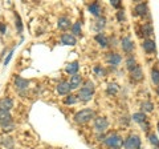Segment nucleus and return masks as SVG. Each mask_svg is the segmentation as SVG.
Returning a JSON list of instances; mask_svg holds the SVG:
<instances>
[{
    "label": "nucleus",
    "instance_id": "nucleus-35",
    "mask_svg": "<svg viewBox=\"0 0 159 149\" xmlns=\"http://www.w3.org/2000/svg\"><path fill=\"white\" fill-rule=\"evenodd\" d=\"M12 55H13V49H11V51H9V53L7 55V59H6V60H4V65H7V64H8L9 61H11Z\"/></svg>",
    "mask_w": 159,
    "mask_h": 149
},
{
    "label": "nucleus",
    "instance_id": "nucleus-20",
    "mask_svg": "<svg viewBox=\"0 0 159 149\" xmlns=\"http://www.w3.org/2000/svg\"><path fill=\"white\" fill-rule=\"evenodd\" d=\"M101 6H99L98 3H92L90 6H89V11H90V13H93L94 16H99L101 15Z\"/></svg>",
    "mask_w": 159,
    "mask_h": 149
},
{
    "label": "nucleus",
    "instance_id": "nucleus-32",
    "mask_svg": "<svg viewBox=\"0 0 159 149\" xmlns=\"http://www.w3.org/2000/svg\"><path fill=\"white\" fill-rule=\"evenodd\" d=\"M105 23H106L105 17H99V19H98V22H97V27H96L97 31H99V29H102L103 27H105Z\"/></svg>",
    "mask_w": 159,
    "mask_h": 149
},
{
    "label": "nucleus",
    "instance_id": "nucleus-17",
    "mask_svg": "<svg viewBox=\"0 0 159 149\" xmlns=\"http://www.w3.org/2000/svg\"><path fill=\"white\" fill-rule=\"evenodd\" d=\"M81 83H82V77L80 76V74H73L72 79H70V81H69V84H70V88H72V89H77V88H80Z\"/></svg>",
    "mask_w": 159,
    "mask_h": 149
},
{
    "label": "nucleus",
    "instance_id": "nucleus-33",
    "mask_svg": "<svg viewBox=\"0 0 159 149\" xmlns=\"http://www.w3.org/2000/svg\"><path fill=\"white\" fill-rule=\"evenodd\" d=\"M148 138H150V142H151L155 148L159 147V140H158V137H157L155 135H150V137H148Z\"/></svg>",
    "mask_w": 159,
    "mask_h": 149
},
{
    "label": "nucleus",
    "instance_id": "nucleus-43",
    "mask_svg": "<svg viewBox=\"0 0 159 149\" xmlns=\"http://www.w3.org/2000/svg\"><path fill=\"white\" fill-rule=\"evenodd\" d=\"M9 149H15V148H9Z\"/></svg>",
    "mask_w": 159,
    "mask_h": 149
},
{
    "label": "nucleus",
    "instance_id": "nucleus-16",
    "mask_svg": "<svg viewBox=\"0 0 159 149\" xmlns=\"http://www.w3.org/2000/svg\"><path fill=\"white\" fill-rule=\"evenodd\" d=\"M8 123H12V116L8 111H0V125H6Z\"/></svg>",
    "mask_w": 159,
    "mask_h": 149
},
{
    "label": "nucleus",
    "instance_id": "nucleus-12",
    "mask_svg": "<svg viewBox=\"0 0 159 149\" xmlns=\"http://www.w3.org/2000/svg\"><path fill=\"white\" fill-rule=\"evenodd\" d=\"M57 27H58L60 29H62V31H65V29H68L69 27H72V24H70V19L66 17V16H61V17H58Z\"/></svg>",
    "mask_w": 159,
    "mask_h": 149
},
{
    "label": "nucleus",
    "instance_id": "nucleus-28",
    "mask_svg": "<svg viewBox=\"0 0 159 149\" xmlns=\"http://www.w3.org/2000/svg\"><path fill=\"white\" fill-rule=\"evenodd\" d=\"M15 17H16V28H17V31L21 33L23 32V23H21V19H20V15L15 12Z\"/></svg>",
    "mask_w": 159,
    "mask_h": 149
},
{
    "label": "nucleus",
    "instance_id": "nucleus-8",
    "mask_svg": "<svg viewBox=\"0 0 159 149\" xmlns=\"http://www.w3.org/2000/svg\"><path fill=\"white\" fill-rule=\"evenodd\" d=\"M70 91H72V88H70V84H69L68 81H61L57 85L58 95H69V92Z\"/></svg>",
    "mask_w": 159,
    "mask_h": 149
},
{
    "label": "nucleus",
    "instance_id": "nucleus-27",
    "mask_svg": "<svg viewBox=\"0 0 159 149\" xmlns=\"http://www.w3.org/2000/svg\"><path fill=\"white\" fill-rule=\"evenodd\" d=\"M80 33H81V24L78 22V23H74L72 26V35L74 36V35H80Z\"/></svg>",
    "mask_w": 159,
    "mask_h": 149
},
{
    "label": "nucleus",
    "instance_id": "nucleus-1",
    "mask_svg": "<svg viewBox=\"0 0 159 149\" xmlns=\"http://www.w3.org/2000/svg\"><path fill=\"white\" fill-rule=\"evenodd\" d=\"M93 117H94V112L92 109L86 108V109H82V111H80L74 115V121L77 124H85L88 121H90Z\"/></svg>",
    "mask_w": 159,
    "mask_h": 149
},
{
    "label": "nucleus",
    "instance_id": "nucleus-9",
    "mask_svg": "<svg viewBox=\"0 0 159 149\" xmlns=\"http://www.w3.org/2000/svg\"><path fill=\"white\" fill-rule=\"evenodd\" d=\"M122 60V57H121V55H118V53H107L106 55V61L109 64H111V65H118L119 63H121Z\"/></svg>",
    "mask_w": 159,
    "mask_h": 149
},
{
    "label": "nucleus",
    "instance_id": "nucleus-29",
    "mask_svg": "<svg viewBox=\"0 0 159 149\" xmlns=\"http://www.w3.org/2000/svg\"><path fill=\"white\" fill-rule=\"evenodd\" d=\"M77 101V97L76 96H73V95H69L65 100H64V103L66 104V105H72V104H76Z\"/></svg>",
    "mask_w": 159,
    "mask_h": 149
},
{
    "label": "nucleus",
    "instance_id": "nucleus-13",
    "mask_svg": "<svg viewBox=\"0 0 159 149\" xmlns=\"http://www.w3.org/2000/svg\"><path fill=\"white\" fill-rule=\"evenodd\" d=\"M29 85V81L25 80V79H23V77H20L17 76L16 79H15V87H16L19 91H23V89H27Z\"/></svg>",
    "mask_w": 159,
    "mask_h": 149
},
{
    "label": "nucleus",
    "instance_id": "nucleus-14",
    "mask_svg": "<svg viewBox=\"0 0 159 149\" xmlns=\"http://www.w3.org/2000/svg\"><path fill=\"white\" fill-rule=\"evenodd\" d=\"M142 47H143V49H145V51H146L147 53H152V52H155V41L151 40V39H146V40L143 41Z\"/></svg>",
    "mask_w": 159,
    "mask_h": 149
},
{
    "label": "nucleus",
    "instance_id": "nucleus-7",
    "mask_svg": "<svg viewBox=\"0 0 159 149\" xmlns=\"http://www.w3.org/2000/svg\"><path fill=\"white\" fill-rule=\"evenodd\" d=\"M61 43L62 44H65V46H76L77 44V40H76V37L73 36L72 33H64L62 36H61Z\"/></svg>",
    "mask_w": 159,
    "mask_h": 149
},
{
    "label": "nucleus",
    "instance_id": "nucleus-6",
    "mask_svg": "<svg viewBox=\"0 0 159 149\" xmlns=\"http://www.w3.org/2000/svg\"><path fill=\"white\" fill-rule=\"evenodd\" d=\"M13 108V101L9 97H3L0 99V111H11Z\"/></svg>",
    "mask_w": 159,
    "mask_h": 149
},
{
    "label": "nucleus",
    "instance_id": "nucleus-4",
    "mask_svg": "<svg viewBox=\"0 0 159 149\" xmlns=\"http://www.w3.org/2000/svg\"><path fill=\"white\" fill-rule=\"evenodd\" d=\"M107 127H109V123L105 117H97L96 120H94V129H96L97 132L103 133L107 129Z\"/></svg>",
    "mask_w": 159,
    "mask_h": 149
},
{
    "label": "nucleus",
    "instance_id": "nucleus-15",
    "mask_svg": "<svg viewBox=\"0 0 159 149\" xmlns=\"http://www.w3.org/2000/svg\"><path fill=\"white\" fill-rule=\"evenodd\" d=\"M147 4L146 3H139L135 6V8H134V12H135L137 16H145V15L147 13Z\"/></svg>",
    "mask_w": 159,
    "mask_h": 149
},
{
    "label": "nucleus",
    "instance_id": "nucleus-22",
    "mask_svg": "<svg viewBox=\"0 0 159 149\" xmlns=\"http://www.w3.org/2000/svg\"><path fill=\"white\" fill-rule=\"evenodd\" d=\"M94 39H96V41L99 44V46H101L102 48H105V47H107L109 46V41H107V39L105 37V36H103V35L102 33H98V35H96V37H94Z\"/></svg>",
    "mask_w": 159,
    "mask_h": 149
},
{
    "label": "nucleus",
    "instance_id": "nucleus-5",
    "mask_svg": "<svg viewBox=\"0 0 159 149\" xmlns=\"http://www.w3.org/2000/svg\"><path fill=\"white\" fill-rule=\"evenodd\" d=\"M93 93L94 91H90V89H88V88H81L80 89V92H78V99L81 101H90L92 100V96H93Z\"/></svg>",
    "mask_w": 159,
    "mask_h": 149
},
{
    "label": "nucleus",
    "instance_id": "nucleus-2",
    "mask_svg": "<svg viewBox=\"0 0 159 149\" xmlns=\"http://www.w3.org/2000/svg\"><path fill=\"white\" fill-rule=\"evenodd\" d=\"M105 144L109 147V148H111V149H119L122 147V137L119 136V135H116V133H113V135L110 136H107L105 138Z\"/></svg>",
    "mask_w": 159,
    "mask_h": 149
},
{
    "label": "nucleus",
    "instance_id": "nucleus-41",
    "mask_svg": "<svg viewBox=\"0 0 159 149\" xmlns=\"http://www.w3.org/2000/svg\"><path fill=\"white\" fill-rule=\"evenodd\" d=\"M158 129H159V123H158Z\"/></svg>",
    "mask_w": 159,
    "mask_h": 149
},
{
    "label": "nucleus",
    "instance_id": "nucleus-34",
    "mask_svg": "<svg viewBox=\"0 0 159 149\" xmlns=\"http://www.w3.org/2000/svg\"><path fill=\"white\" fill-rule=\"evenodd\" d=\"M84 88H88V89H90V91H94V84L92 81H85V84H84Z\"/></svg>",
    "mask_w": 159,
    "mask_h": 149
},
{
    "label": "nucleus",
    "instance_id": "nucleus-31",
    "mask_svg": "<svg viewBox=\"0 0 159 149\" xmlns=\"http://www.w3.org/2000/svg\"><path fill=\"white\" fill-rule=\"evenodd\" d=\"M118 85H117V84H109V87H107V92L109 93H113V95H114V93H117L118 92Z\"/></svg>",
    "mask_w": 159,
    "mask_h": 149
},
{
    "label": "nucleus",
    "instance_id": "nucleus-24",
    "mask_svg": "<svg viewBox=\"0 0 159 149\" xmlns=\"http://www.w3.org/2000/svg\"><path fill=\"white\" fill-rule=\"evenodd\" d=\"M141 108L143 112H152L154 111V104L151 101H143L141 104Z\"/></svg>",
    "mask_w": 159,
    "mask_h": 149
},
{
    "label": "nucleus",
    "instance_id": "nucleus-38",
    "mask_svg": "<svg viewBox=\"0 0 159 149\" xmlns=\"http://www.w3.org/2000/svg\"><path fill=\"white\" fill-rule=\"evenodd\" d=\"M0 32L6 33V27H4V24H0Z\"/></svg>",
    "mask_w": 159,
    "mask_h": 149
},
{
    "label": "nucleus",
    "instance_id": "nucleus-26",
    "mask_svg": "<svg viewBox=\"0 0 159 149\" xmlns=\"http://www.w3.org/2000/svg\"><path fill=\"white\" fill-rule=\"evenodd\" d=\"M126 67H127V69H130V71H131V69H134V68H135L137 67V63H135V59H134V57H129L127 59V60H126Z\"/></svg>",
    "mask_w": 159,
    "mask_h": 149
},
{
    "label": "nucleus",
    "instance_id": "nucleus-25",
    "mask_svg": "<svg viewBox=\"0 0 159 149\" xmlns=\"http://www.w3.org/2000/svg\"><path fill=\"white\" fill-rule=\"evenodd\" d=\"M151 81L155 84V85H159V71L158 69H152L151 71Z\"/></svg>",
    "mask_w": 159,
    "mask_h": 149
},
{
    "label": "nucleus",
    "instance_id": "nucleus-18",
    "mask_svg": "<svg viewBox=\"0 0 159 149\" xmlns=\"http://www.w3.org/2000/svg\"><path fill=\"white\" fill-rule=\"evenodd\" d=\"M80 68V63L78 61H73V63H69L66 68H65V72L69 74H77V71Z\"/></svg>",
    "mask_w": 159,
    "mask_h": 149
},
{
    "label": "nucleus",
    "instance_id": "nucleus-19",
    "mask_svg": "<svg viewBox=\"0 0 159 149\" xmlns=\"http://www.w3.org/2000/svg\"><path fill=\"white\" fill-rule=\"evenodd\" d=\"M13 138L12 137H9V136H6V137H3L2 140H0V145H2L3 148H6V149H9V148H13Z\"/></svg>",
    "mask_w": 159,
    "mask_h": 149
},
{
    "label": "nucleus",
    "instance_id": "nucleus-21",
    "mask_svg": "<svg viewBox=\"0 0 159 149\" xmlns=\"http://www.w3.org/2000/svg\"><path fill=\"white\" fill-rule=\"evenodd\" d=\"M142 32L145 36H151V35L154 33V28H152V24L151 23H145L143 24V27H142Z\"/></svg>",
    "mask_w": 159,
    "mask_h": 149
},
{
    "label": "nucleus",
    "instance_id": "nucleus-23",
    "mask_svg": "<svg viewBox=\"0 0 159 149\" xmlns=\"http://www.w3.org/2000/svg\"><path fill=\"white\" fill-rule=\"evenodd\" d=\"M133 120L135 123H138V124H142V123L146 121V115L143 112H137V113L133 115Z\"/></svg>",
    "mask_w": 159,
    "mask_h": 149
},
{
    "label": "nucleus",
    "instance_id": "nucleus-40",
    "mask_svg": "<svg viewBox=\"0 0 159 149\" xmlns=\"http://www.w3.org/2000/svg\"><path fill=\"white\" fill-rule=\"evenodd\" d=\"M157 93H158V96H159V85H158V88H157Z\"/></svg>",
    "mask_w": 159,
    "mask_h": 149
},
{
    "label": "nucleus",
    "instance_id": "nucleus-37",
    "mask_svg": "<svg viewBox=\"0 0 159 149\" xmlns=\"http://www.w3.org/2000/svg\"><path fill=\"white\" fill-rule=\"evenodd\" d=\"M110 4L113 7H116V8H118L119 6H121V2L119 0H110Z\"/></svg>",
    "mask_w": 159,
    "mask_h": 149
},
{
    "label": "nucleus",
    "instance_id": "nucleus-39",
    "mask_svg": "<svg viewBox=\"0 0 159 149\" xmlns=\"http://www.w3.org/2000/svg\"><path fill=\"white\" fill-rule=\"evenodd\" d=\"M96 72L99 73V74H103V69H99V68L97 67V68H96Z\"/></svg>",
    "mask_w": 159,
    "mask_h": 149
},
{
    "label": "nucleus",
    "instance_id": "nucleus-11",
    "mask_svg": "<svg viewBox=\"0 0 159 149\" xmlns=\"http://www.w3.org/2000/svg\"><path fill=\"white\" fill-rule=\"evenodd\" d=\"M121 46H122V49L127 53H130L133 49H134V43L131 41L130 37H123L122 41H121Z\"/></svg>",
    "mask_w": 159,
    "mask_h": 149
},
{
    "label": "nucleus",
    "instance_id": "nucleus-42",
    "mask_svg": "<svg viewBox=\"0 0 159 149\" xmlns=\"http://www.w3.org/2000/svg\"><path fill=\"white\" fill-rule=\"evenodd\" d=\"M155 149H159V147H157V148H155Z\"/></svg>",
    "mask_w": 159,
    "mask_h": 149
},
{
    "label": "nucleus",
    "instance_id": "nucleus-3",
    "mask_svg": "<svg viewBox=\"0 0 159 149\" xmlns=\"http://www.w3.org/2000/svg\"><path fill=\"white\" fill-rule=\"evenodd\" d=\"M123 145H125V149H139L141 148V137L138 135H130L125 140Z\"/></svg>",
    "mask_w": 159,
    "mask_h": 149
},
{
    "label": "nucleus",
    "instance_id": "nucleus-30",
    "mask_svg": "<svg viewBox=\"0 0 159 149\" xmlns=\"http://www.w3.org/2000/svg\"><path fill=\"white\" fill-rule=\"evenodd\" d=\"M13 128H15V124L13 123H8V124H6V125H2V131L6 133V132H11V131H13Z\"/></svg>",
    "mask_w": 159,
    "mask_h": 149
},
{
    "label": "nucleus",
    "instance_id": "nucleus-10",
    "mask_svg": "<svg viewBox=\"0 0 159 149\" xmlns=\"http://www.w3.org/2000/svg\"><path fill=\"white\" fill-rule=\"evenodd\" d=\"M130 76H131V79H133L134 81H141L142 79H143V71H142V68L139 67V65H137L135 68L130 71Z\"/></svg>",
    "mask_w": 159,
    "mask_h": 149
},
{
    "label": "nucleus",
    "instance_id": "nucleus-36",
    "mask_svg": "<svg viewBox=\"0 0 159 149\" xmlns=\"http://www.w3.org/2000/svg\"><path fill=\"white\" fill-rule=\"evenodd\" d=\"M141 127H142V129H143V131H145V132H148V129H150V125H148V124H147V121L142 123V124H141Z\"/></svg>",
    "mask_w": 159,
    "mask_h": 149
}]
</instances>
